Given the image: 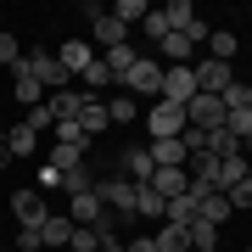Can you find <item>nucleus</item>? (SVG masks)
Listing matches in <instances>:
<instances>
[{
  "instance_id": "obj_1",
  "label": "nucleus",
  "mask_w": 252,
  "mask_h": 252,
  "mask_svg": "<svg viewBox=\"0 0 252 252\" xmlns=\"http://www.w3.org/2000/svg\"><path fill=\"white\" fill-rule=\"evenodd\" d=\"M17 73H28V79L39 84L45 95H56V90H67V67L56 62V56H45V51H23V62H17Z\"/></svg>"
},
{
  "instance_id": "obj_2",
  "label": "nucleus",
  "mask_w": 252,
  "mask_h": 252,
  "mask_svg": "<svg viewBox=\"0 0 252 252\" xmlns=\"http://www.w3.org/2000/svg\"><path fill=\"white\" fill-rule=\"evenodd\" d=\"M95 196H101V207H107V213H118V219H135L140 185H129L124 174H112V180H95Z\"/></svg>"
},
{
  "instance_id": "obj_3",
  "label": "nucleus",
  "mask_w": 252,
  "mask_h": 252,
  "mask_svg": "<svg viewBox=\"0 0 252 252\" xmlns=\"http://www.w3.org/2000/svg\"><path fill=\"white\" fill-rule=\"evenodd\" d=\"M146 129H152V140H180V135H185V107L157 101V107L146 112Z\"/></svg>"
},
{
  "instance_id": "obj_4",
  "label": "nucleus",
  "mask_w": 252,
  "mask_h": 252,
  "mask_svg": "<svg viewBox=\"0 0 252 252\" xmlns=\"http://www.w3.org/2000/svg\"><path fill=\"white\" fill-rule=\"evenodd\" d=\"M190 73H196V95H224L230 84H235V73H230V62H190Z\"/></svg>"
},
{
  "instance_id": "obj_5",
  "label": "nucleus",
  "mask_w": 252,
  "mask_h": 252,
  "mask_svg": "<svg viewBox=\"0 0 252 252\" xmlns=\"http://www.w3.org/2000/svg\"><path fill=\"white\" fill-rule=\"evenodd\" d=\"M11 213H17V230H45L51 207H45L39 190H17V196H11Z\"/></svg>"
},
{
  "instance_id": "obj_6",
  "label": "nucleus",
  "mask_w": 252,
  "mask_h": 252,
  "mask_svg": "<svg viewBox=\"0 0 252 252\" xmlns=\"http://www.w3.org/2000/svg\"><path fill=\"white\" fill-rule=\"evenodd\" d=\"M185 124L190 129H224V101L219 95H190L185 101Z\"/></svg>"
},
{
  "instance_id": "obj_7",
  "label": "nucleus",
  "mask_w": 252,
  "mask_h": 252,
  "mask_svg": "<svg viewBox=\"0 0 252 252\" xmlns=\"http://www.w3.org/2000/svg\"><path fill=\"white\" fill-rule=\"evenodd\" d=\"M124 90H129V95H152V101H162V62H146V56H140L135 73L124 79Z\"/></svg>"
},
{
  "instance_id": "obj_8",
  "label": "nucleus",
  "mask_w": 252,
  "mask_h": 252,
  "mask_svg": "<svg viewBox=\"0 0 252 252\" xmlns=\"http://www.w3.org/2000/svg\"><path fill=\"white\" fill-rule=\"evenodd\" d=\"M190 95H196V73L190 67H162V101L168 107H185Z\"/></svg>"
},
{
  "instance_id": "obj_9",
  "label": "nucleus",
  "mask_w": 252,
  "mask_h": 252,
  "mask_svg": "<svg viewBox=\"0 0 252 252\" xmlns=\"http://www.w3.org/2000/svg\"><path fill=\"white\" fill-rule=\"evenodd\" d=\"M56 62H62V67H67V79H84V73H90V67L101 62V56H95L90 45H84V39H67V45H62V51H56Z\"/></svg>"
},
{
  "instance_id": "obj_10",
  "label": "nucleus",
  "mask_w": 252,
  "mask_h": 252,
  "mask_svg": "<svg viewBox=\"0 0 252 252\" xmlns=\"http://www.w3.org/2000/svg\"><path fill=\"white\" fill-rule=\"evenodd\" d=\"M90 17H95V45H107V51H118V45H129V28L112 17V11H101V6H90Z\"/></svg>"
},
{
  "instance_id": "obj_11",
  "label": "nucleus",
  "mask_w": 252,
  "mask_h": 252,
  "mask_svg": "<svg viewBox=\"0 0 252 252\" xmlns=\"http://www.w3.org/2000/svg\"><path fill=\"white\" fill-rule=\"evenodd\" d=\"M79 129H84L90 140L112 129V118H107V101H101V95H90V90H84V112H79Z\"/></svg>"
},
{
  "instance_id": "obj_12",
  "label": "nucleus",
  "mask_w": 252,
  "mask_h": 252,
  "mask_svg": "<svg viewBox=\"0 0 252 252\" xmlns=\"http://www.w3.org/2000/svg\"><path fill=\"white\" fill-rule=\"evenodd\" d=\"M118 174H124L129 185H146V180L157 174V162H152V152H135V146H129V152L118 157Z\"/></svg>"
},
{
  "instance_id": "obj_13",
  "label": "nucleus",
  "mask_w": 252,
  "mask_h": 252,
  "mask_svg": "<svg viewBox=\"0 0 252 252\" xmlns=\"http://www.w3.org/2000/svg\"><path fill=\"white\" fill-rule=\"evenodd\" d=\"M146 185H152L162 202H174V196H185V190H190V174H185V168H157Z\"/></svg>"
},
{
  "instance_id": "obj_14",
  "label": "nucleus",
  "mask_w": 252,
  "mask_h": 252,
  "mask_svg": "<svg viewBox=\"0 0 252 252\" xmlns=\"http://www.w3.org/2000/svg\"><path fill=\"white\" fill-rule=\"evenodd\" d=\"M45 107H51L56 124H73V118L84 112V90H56V95H45Z\"/></svg>"
},
{
  "instance_id": "obj_15",
  "label": "nucleus",
  "mask_w": 252,
  "mask_h": 252,
  "mask_svg": "<svg viewBox=\"0 0 252 252\" xmlns=\"http://www.w3.org/2000/svg\"><path fill=\"white\" fill-rule=\"evenodd\" d=\"M252 174V162L247 157H219V168H213V190H230V185H241Z\"/></svg>"
},
{
  "instance_id": "obj_16",
  "label": "nucleus",
  "mask_w": 252,
  "mask_h": 252,
  "mask_svg": "<svg viewBox=\"0 0 252 252\" xmlns=\"http://www.w3.org/2000/svg\"><path fill=\"white\" fill-rule=\"evenodd\" d=\"M101 213H107V207H101L95 190H84V196H67V219H73V224H95Z\"/></svg>"
},
{
  "instance_id": "obj_17",
  "label": "nucleus",
  "mask_w": 252,
  "mask_h": 252,
  "mask_svg": "<svg viewBox=\"0 0 252 252\" xmlns=\"http://www.w3.org/2000/svg\"><path fill=\"white\" fill-rule=\"evenodd\" d=\"M146 152H152V162H157V168H185V162H190L180 140H152Z\"/></svg>"
},
{
  "instance_id": "obj_18",
  "label": "nucleus",
  "mask_w": 252,
  "mask_h": 252,
  "mask_svg": "<svg viewBox=\"0 0 252 252\" xmlns=\"http://www.w3.org/2000/svg\"><path fill=\"white\" fill-rule=\"evenodd\" d=\"M0 140H6V152H11V157H28V152H39V135H34L28 124H11Z\"/></svg>"
},
{
  "instance_id": "obj_19",
  "label": "nucleus",
  "mask_w": 252,
  "mask_h": 252,
  "mask_svg": "<svg viewBox=\"0 0 252 252\" xmlns=\"http://www.w3.org/2000/svg\"><path fill=\"white\" fill-rule=\"evenodd\" d=\"M185 235H190V252H219V224H207V219H190Z\"/></svg>"
},
{
  "instance_id": "obj_20",
  "label": "nucleus",
  "mask_w": 252,
  "mask_h": 252,
  "mask_svg": "<svg viewBox=\"0 0 252 252\" xmlns=\"http://www.w3.org/2000/svg\"><path fill=\"white\" fill-rule=\"evenodd\" d=\"M101 62H107V73L124 84L129 73H135V62H140V56H135V45H118V51H107V56H101Z\"/></svg>"
},
{
  "instance_id": "obj_21",
  "label": "nucleus",
  "mask_w": 252,
  "mask_h": 252,
  "mask_svg": "<svg viewBox=\"0 0 252 252\" xmlns=\"http://www.w3.org/2000/svg\"><path fill=\"white\" fill-rule=\"evenodd\" d=\"M39 241H45V247H67V241H73V219H67V213H51L45 230H39Z\"/></svg>"
},
{
  "instance_id": "obj_22",
  "label": "nucleus",
  "mask_w": 252,
  "mask_h": 252,
  "mask_svg": "<svg viewBox=\"0 0 252 252\" xmlns=\"http://www.w3.org/2000/svg\"><path fill=\"white\" fill-rule=\"evenodd\" d=\"M152 241H157V252H190V235H185V224H162V230L152 235Z\"/></svg>"
},
{
  "instance_id": "obj_23",
  "label": "nucleus",
  "mask_w": 252,
  "mask_h": 252,
  "mask_svg": "<svg viewBox=\"0 0 252 252\" xmlns=\"http://www.w3.org/2000/svg\"><path fill=\"white\" fill-rule=\"evenodd\" d=\"M51 129H56V146H73V152H90V135L79 129V118H73V124H51Z\"/></svg>"
},
{
  "instance_id": "obj_24",
  "label": "nucleus",
  "mask_w": 252,
  "mask_h": 252,
  "mask_svg": "<svg viewBox=\"0 0 252 252\" xmlns=\"http://www.w3.org/2000/svg\"><path fill=\"white\" fill-rule=\"evenodd\" d=\"M207 152L213 157H241V140H235L230 129H207Z\"/></svg>"
},
{
  "instance_id": "obj_25",
  "label": "nucleus",
  "mask_w": 252,
  "mask_h": 252,
  "mask_svg": "<svg viewBox=\"0 0 252 252\" xmlns=\"http://www.w3.org/2000/svg\"><path fill=\"white\" fill-rule=\"evenodd\" d=\"M190 219H196V196L185 190V196H174V202H168V213H162V224H190Z\"/></svg>"
},
{
  "instance_id": "obj_26",
  "label": "nucleus",
  "mask_w": 252,
  "mask_h": 252,
  "mask_svg": "<svg viewBox=\"0 0 252 252\" xmlns=\"http://www.w3.org/2000/svg\"><path fill=\"white\" fill-rule=\"evenodd\" d=\"M45 162L67 174V168H79V162H84V152H73V146H56V140H51V146H45Z\"/></svg>"
},
{
  "instance_id": "obj_27",
  "label": "nucleus",
  "mask_w": 252,
  "mask_h": 252,
  "mask_svg": "<svg viewBox=\"0 0 252 252\" xmlns=\"http://www.w3.org/2000/svg\"><path fill=\"white\" fill-rule=\"evenodd\" d=\"M162 213H168V202H162V196H157L152 185H140V202H135V219H162Z\"/></svg>"
},
{
  "instance_id": "obj_28",
  "label": "nucleus",
  "mask_w": 252,
  "mask_h": 252,
  "mask_svg": "<svg viewBox=\"0 0 252 252\" xmlns=\"http://www.w3.org/2000/svg\"><path fill=\"white\" fill-rule=\"evenodd\" d=\"M162 17H168V28L180 34L185 23H196V6H190V0H168V6H162Z\"/></svg>"
},
{
  "instance_id": "obj_29",
  "label": "nucleus",
  "mask_w": 252,
  "mask_h": 252,
  "mask_svg": "<svg viewBox=\"0 0 252 252\" xmlns=\"http://www.w3.org/2000/svg\"><path fill=\"white\" fill-rule=\"evenodd\" d=\"M11 90H17V101H23V107H39V101H45V90H39L28 73H11Z\"/></svg>"
},
{
  "instance_id": "obj_30",
  "label": "nucleus",
  "mask_w": 252,
  "mask_h": 252,
  "mask_svg": "<svg viewBox=\"0 0 252 252\" xmlns=\"http://www.w3.org/2000/svg\"><path fill=\"white\" fill-rule=\"evenodd\" d=\"M207 51H213V62H230L235 56V34L230 28H213V34H207Z\"/></svg>"
},
{
  "instance_id": "obj_31",
  "label": "nucleus",
  "mask_w": 252,
  "mask_h": 252,
  "mask_svg": "<svg viewBox=\"0 0 252 252\" xmlns=\"http://www.w3.org/2000/svg\"><path fill=\"white\" fill-rule=\"evenodd\" d=\"M62 190H67V196H84V190H95L90 168H84V162H79V168H67V174H62Z\"/></svg>"
},
{
  "instance_id": "obj_32",
  "label": "nucleus",
  "mask_w": 252,
  "mask_h": 252,
  "mask_svg": "<svg viewBox=\"0 0 252 252\" xmlns=\"http://www.w3.org/2000/svg\"><path fill=\"white\" fill-rule=\"evenodd\" d=\"M146 11H152V6H146V0H118V6H112V17L124 23V28H135V23L146 17Z\"/></svg>"
},
{
  "instance_id": "obj_33",
  "label": "nucleus",
  "mask_w": 252,
  "mask_h": 252,
  "mask_svg": "<svg viewBox=\"0 0 252 252\" xmlns=\"http://www.w3.org/2000/svg\"><path fill=\"white\" fill-rule=\"evenodd\" d=\"M107 118H112V124H135V95H129V90L112 95V101H107Z\"/></svg>"
},
{
  "instance_id": "obj_34",
  "label": "nucleus",
  "mask_w": 252,
  "mask_h": 252,
  "mask_svg": "<svg viewBox=\"0 0 252 252\" xmlns=\"http://www.w3.org/2000/svg\"><path fill=\"white\" fill-rule=\"evenodd\" d=\"M140 34L152 39V45H157L162 34H174V28H168V17H162V6H157V11H146V17H140Z\"/></svg>"
},
{
  "instance_id": "obj_35",
  "label": "nucleus",
  "mask_w": 252,
  "mask_h": 252,
  "mask_svg": "<svg viewBox=\"0 0 252 252\" xmlns=\"http://www.w3.org/2000/svg\"><path fill=\"white\" fill-rule=\"evenodd\" d=\"M224 129H230L235 140H247V135H252V107H235V112H224Z\"/></svg>"
},
{
  "instance_id": "obj_36",
  "label": "nucleus",
  "mask_w": 252,
  "mask_h": 252,
  "mask_svg": "<svg viewBox=\"0 0 252 252\" xmlns=\"http://www.w3.org/2000/svg\"><path fill=\"white\" fill-rule=\"evenodd\" d=\"M224 202H230V213H241V207H252V174H247L241 185H230V190H224Z\"/></svg>"
},
{
  "instance_id": "obj_37",
  "label": "nucleus",
  "mask_w": 252,
  "mask_h": 252,
  "mask_svg": "<svg viewBox=\"0 0 252 252\" xmlns=\"http://www.w3.org/2000/svg\"><path fill=\"white\" fill-rule=\"evenodd\" d=\"M219 101H224V112H235V107H252V84H230V90L219 95Z\"/></svg>"
},
{
  "instance_id": "obj_38",
  "label": "nucleus",
  "mask_w": 252,
  "mask_h": 252,
  "mask_svg": "<svg viewBox=\"0 0 252 252\" xmlns=\"http://www.w3.org/2000/svg\"><path fill=\"white\" fill-rule=\"evenodd\" d=\"M23 124L34 129V135H45V129L56 124V118H51V107H45V101H39V107H28V118H23Z\"/></svg>"
},
{
  "instance_id": "obj_39",
  "label": "nucleus",
  "mask_w": 252,
  "mask_h": 252,
  "mask_svg": "<svg viewBox=\"0 0 252 252\" xmlns=\"http://www.w3.org/2000/svg\"><path fill=\"white\" fill-rule=\"evenodd\" d=\"M17 62H23V45H17L11 34H0V67H11V73H17Z\"/></svg>"
},
{
  "instance_id": "obj_40",
  "label": "nucleus",
  "mask_w": 252,
  "mask_h": 252,
  "mask_svg": "<svg viewBox=\"0 0 252 252\" xmlns=\"http://www.w3.org/2000/svg\"><path fill=\"white\" fill-rule=\"evenodd\" d=\"M107 79H112V73H107V62H95V67H90V73H84V79H79V84H84V90H90V95H95V90H101V84H107Z\"/></svg>"
},
{
  "instance_id": "obj_41",
  "label": "nucleus",
  "mask_w": 252,
  "mask_h": 252,
  "mask_svg": "<svg viewBox=\"0 0 252 252\" xmlns=\"http://www.w3.org/2000/svg\"><path fill=\"white\" fill-rule=\"evenodd\" d=\"M39 190H62V168H51V162H39Z\"/></svg>"
},
{
  "instance_id": "obj_42",
  "label": "nucleus",
  "mask_w": 252,
  "mask_h": 252,
  "mask_svg": "<svg viewBox=\"0 0 252 252\" xmlns=\"http://www.w3.org/2000/svg\"><path fill=\"white\" fill-rule=\"evenodd\" d=\"M39 247H45L39 230H17V247H11V252H39Z\"/></svg>"
},
{
  "instance_id": "obj_43",
  "label": "nucleus",
  "mask_w": 252,
  "mask_h": 252,
  "mask_svg": "<svg viewBox=\"0 0 252 252\" xmlns=\"http://www.w3.org/2000/svg\"><path fill=\"white\" fill-rule=\"evenodd\" d=\"M124 252H157V241L152 235H135V241H124Z\"/></svg>"
},
{
  "instance_id": "obj_44",
  "label": "nucleus",
  "mask_w": 252,
  "mask_h": 252,
  "mask_svg": "<svg viewBox=\"0 0 252 252\" xmlns=\"http://www.w3.org/2000/svg\"><path fill=\"white\" fill-rule=\"evenodd\" d=\"M95 252H124V241H101V247H95Z\"/></svg>"
},
{
  "instance_id": "obj_45",
  "label": "nucleus",
  "mask_w": 252,
  "mask_h": 252,
  "mask_svg": "<svg viewBox=\"0 0 252 252\" xmlns=\"http://www.w3.org/2000/svg\"><path fill=\"white\" fill-rule=\"evenodd\" d=\"M6 162H11V152H6V140H0V168H6Z\"/></svg>"
},
{
  "instance_id": "obj_46",
  "label": "nucleus",
  "mask_w": 252,
  "mask_h": 252,
  "mask_svg": "<svg viewBox=\"0 0 252 252\" xmlns=\"http://www.w3.org/2000/svg\"><path fill=\"white\" fill-rule=\"evenodd\" d=\"M0 252H11V247H0Z\"/></svg>"
},
{
  "instance_id": "obj_47",
  "label": "nucleus",
  "mask_w": 252,
  "mask_h": 252,
  "mask_svg": "<svg viewBox=\"0 0 252 252\" xmlns=\"http://www.w3.org/2000/svg\"><path fill=\"white\" fill-rule=\"evenodd\" d=\"M247 252H252V247H247Z\"/></svg>"
}]
</instances>
